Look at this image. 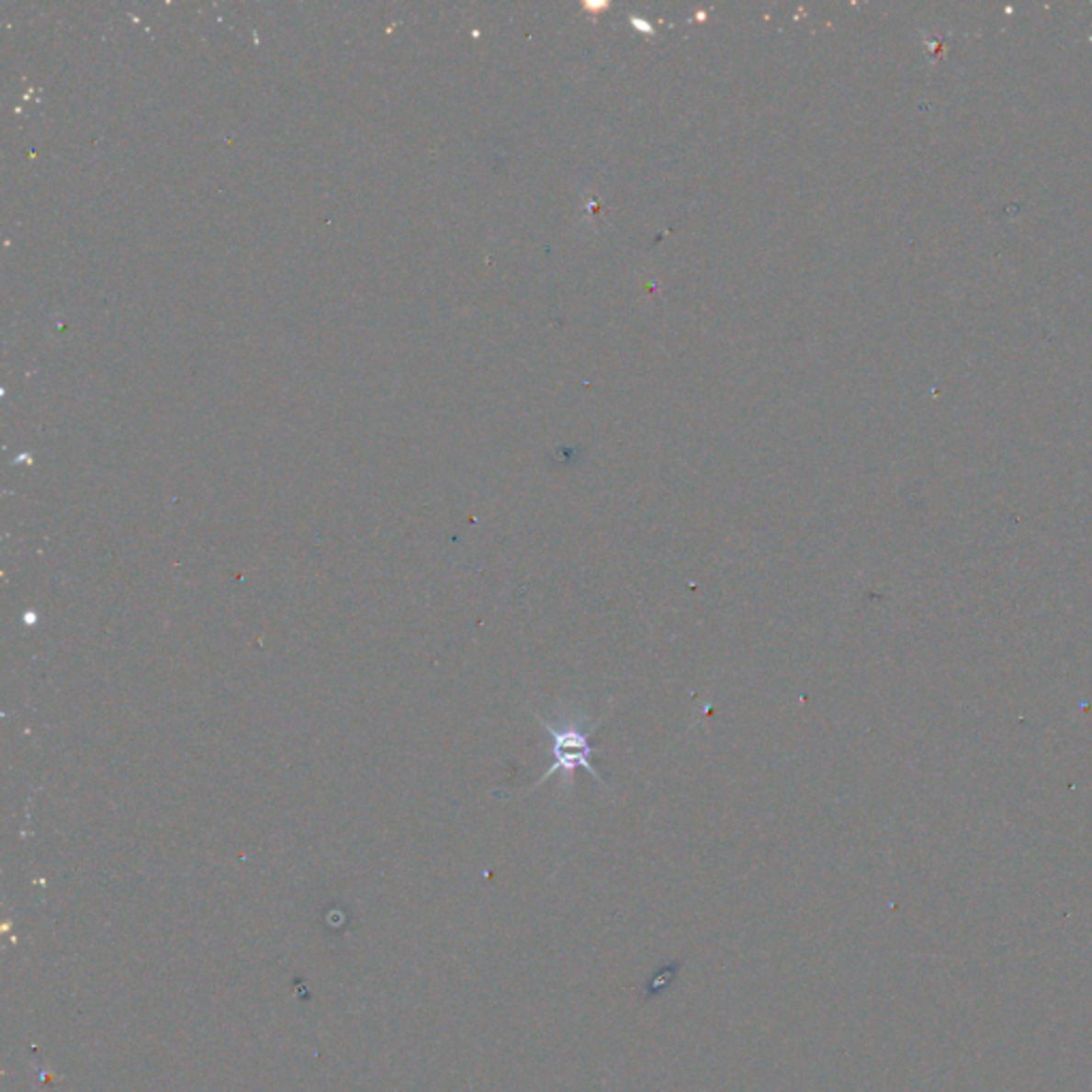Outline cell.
Listing matches in <instances>:
<instances>
[{
  "mask_svg": "<svg viewBox=\"0 0 1092 1092\" xmlns=\"http://www.w3.org/2000/svg\"><path fill=\"white\" fill-rule=\"evenodd\" d=\"M535 717L545 726L548 738H551L548 753H551L553 760L545 777L535 785L546 783L548 779H553V774H564L566 785H570L574 772L579 769L587 771L595 781L604 783V779L600 777V772L591 764L595 753H600L598 747L591 745V734L598 730L602 719L595 721V724H589V719L580 717V715H564V717H557L555 721H548L542 715H535Z\"/></svg>",
  "mask_w": 1092,
  "mask_h": 1092,
  "instance_id": "obj_1",
  "label": "cell"
}]
</instances>
